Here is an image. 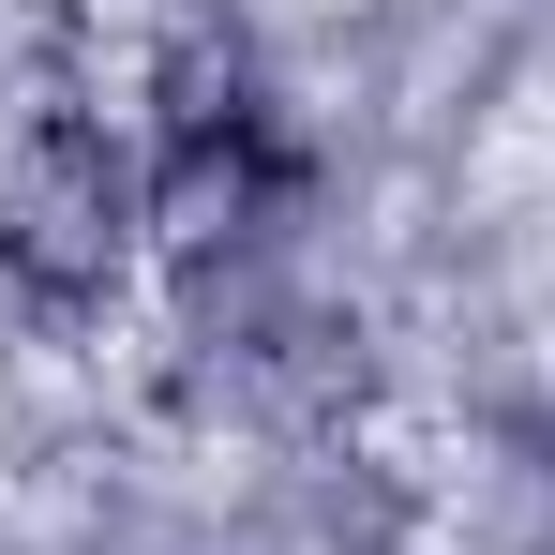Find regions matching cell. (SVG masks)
Returning a JSON list of instances; mask_svg holds the SVG:
<instances>
[{"mask_svg":"<svg viewBox=\"0 0 555 555\" xmlns=\"http://www.w3.org/2000/svg\"><path fill=\"white\" fill-rule=\"evenodd\" d=\"M0 256L30 285H91L120 256V166H105L91 135H46L15 181H0Z\"/></svg>","mask_w":555,"mask_h":555,"instance_id":"1","label":"cell"}]
</instances>
